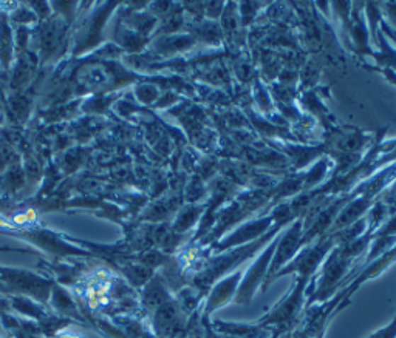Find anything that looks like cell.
<instances>
[{"label": "cell", "instance_id": "cell-6", "mask_svg": "<svg viewBox=\"0 0 396 338\" xmlns=\"http://www.w3.org/2000/svg\"><path fill=\"white\" fill-rule=\"evenodd\" d=\"M171 300L172 297L169 291H167V286L159 278H154V280H150L146 284L145 293H142V303H145L146 309L155 312L159 306H163L164 303Z\"/></svg>", "mask_w": 396, "mask_h": 338}, {"label": "cell", "instance_id": "cell-4", "mask_svg": "<svg viewBox=\"0 0 396 338\" xmlns=\"http://www.w3.org/2000/svg\"><path fill=\"white\" fill-rule=\"evenodd\" d=\"M242 278H243V272L237 269L235 272L225 275L223 278H220V280L213 284V287H210L206 293V303L200 317L201 323H208L210 315H213L215 310L235 300V295L239 292Z\"/></svg>", "mask_w": 396, "mask_h": 338}, {"label": "cell", "instance_id": "cell-9", "mask_svg": "<svg viewBox=\"0 0 396 338\" xmlns=\"http://www.w3.org/2000/svg\"><path fill=\"white\" fill-rule=\"evenodd\" d=\"M59 338H82L81 334H69V332H62Z\"/></svg>", "mask_w": 396, "mask_h": 338}, {"label": "cell", "instance_id": "cell-8", "mask_svg": "<svg viewBox=\"0 0 396 338\" xmlns=\"http://www.w3.org/2000/svg\"><path fill=\"white\" fill-rule=\"evenodd\" d=\"M0 27H2V28H0V37L5 39L4 36H8V39H10V37H11L10 30L5 28V27H6V23H2V25H0ZM6 42H8V44H11V40H6ZM6 42L2 40V44H0V57H2V61H4V65H5V66H8V62H10V57H8V54H6V52H5V44H6Z\"/></svg>", "mask_w": 396, "mask_h": 338}, {"label": "cell", "instance_id": "cell-7", "mask_svg": "<svg viewBox=\"0 0 396 338\" xmlns=\"http://www.w3.org/2000/svg\"><path fill=\"white\" fill-rule=\"evenodd\" d=\"M368 338H396V315L389 325L373 332Z\"/></svg>", "mask_w": 396, "mask_h": 338}, {"label": "cell", "instance_id": "cell-10", "mask_svg": "<svg viewBox=\"0 0 396 338\" xmlns=\"http://www.w3.org/2000/svg\"><path fill=\"white\" fill-rule=\"evenodd\" d=\"M5 250H13V252H18V249H10V247H0V252H5Z\"/></svg>", "mask_w": 396, "mask_h": 338}, {"label": "cell", "instance_id": "cell-1", "mask_svg": "<svg viewBox=\"0 0 396 338\" xmlns=\"http://www.w3.org/2000/svg\"><path fill=\"white\" fill-rule=\"evenodd\" d=\"M277 240H279V233L268 243V246L259 253V257L256 258L254 263H252L247 272L243 274L239 292L235 295L234 301H237L239 304H248L252 300V297H254V293L259 287L260 286L264 287L268 276L269 266H271V261L274 257Z\"/></svg>", "mask_w": 396, "mask_h": 338}, {"label": "cell", "instance_id": "cell-5", "mask_svg": "<svg viewBox=\"0 0 396 338\" xmlns=\"http://www.w3.org/2000/svg\"><path fill=\"white\" fill-rule=\"evenodd\" d=\"M279 223H286V221H279ZM276 226H273V216L260 218V219H256V221L243 224L242 227H239V229H235L232 233L223 236L220 241H217L215 252L222 253V252L231 250L235 247L245 246V244H249V243H254L256 240L262 238V236L266 235L268 232H271Z\"/></svg>", "mask_w": 396, "mask_h": 338}, {"label": "cell", "instance_id": "cell-3", "mask_svg": "<svg viewBox=\"0 0 396 338\" xmlns=\"http://www.w3.org/2000/svg\"><path fill=\"white\" fill-rule=\"evenodd\" d=\"M308 284H310V280L298 276V280H296V283H294V287L290 291V293L285 295V297L277 303L271 310H269V314L260 320L259 323L266 327H269V326H276L277 329L288 327L291 321L294 320V317L298 315V312L302 308Z\"/></svg>", "mask_w": 396, "mask_h": 338}, {"label": "cell", "instance_id": "cell-2", "mask_svg": "<svg viewBox=\"0 0 396 338\" xmlns=\"http://www.w3.org/2000/svg\"><path fill=\"white\" fill-rule=\"evenodd\" d=\"M302 247H303V224L300 219H298V221H294L293 226L288 227V229H286L279 236V240H277V246L274 250L271 266H269V270H268V276L264 284V291H266L269 283L276 280L277 274H279L286 264H290L291 261L296 258V255L302 250Z\"/></svg>", "mask_w": 396, "mask_h": 338}]
</instances>
